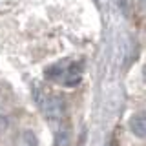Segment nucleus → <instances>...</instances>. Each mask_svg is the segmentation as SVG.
Instances as JSON below:
<instances>
[{
    "instance_id": "obj_2",
    "label": "nucleus",
    "mask_w": 146,
    "mask_h": 146,
    "mask_svg": "<svg viewBox=\"0 0 146 146\" xmlns=\"http://www.w3.org/2000/svg\"><path fill=\"white\" fill-rule=\"evenodd\" d=\"M35 102L38 110L42 111V115L49 121H62L66 117V100L58 93L51 91L49 88L42 86L40 82H35L33 88Z\"/></svg>"
},
{
    "instance_id": "obj_3",
    "label": "nucleus",
    "mask_w": 146,
    "mask_h": 146,
    "mask_svg": "<svg viewBox=\"0 0 146 146\" xmlns=\"http://www.w3.org/2000/svg\"><path fill=\"white\" fill-rule=\"evenodd\" d=\"M130 130H131V133L137 135V137H144L146 126H144V115H143V113H135V115H131V119H130Z\"/></svg>"
},
{
    "instance_id": "obj_4",
    "label": "nucleus",
    "mask_w": 146,
    "mask_h": 146,
    "mask_svg": "<svg viewBox=\"0 0 146 146\" xmlns=\"http://www.w3.org/2000/svg\"><path fill=\"white\" fill-rule=\"evenodd\" d=\"M17 146H36V137L31 133L29 130H26L24 133L18 137V143Z\"/></svg>"
},
{
    "instance_id": "obj_1",
    "label": "nucleus",
    "mask_w": 146,
    "mask_h": 146,
    "mask_svg": "<svg viewBox=\"0 0 146 146\" xmlns=\"http://www.w3.org/2000/svg\"><path fill=\"white\" fill-rule=\"evenodd\" d=\"M46 77L53 80L55 84H60L64 88H75L80 84L82 73H84V64L82 60H73V58H62V60L51 64L46 68Z\"/></svg>"
}]
</instances>
